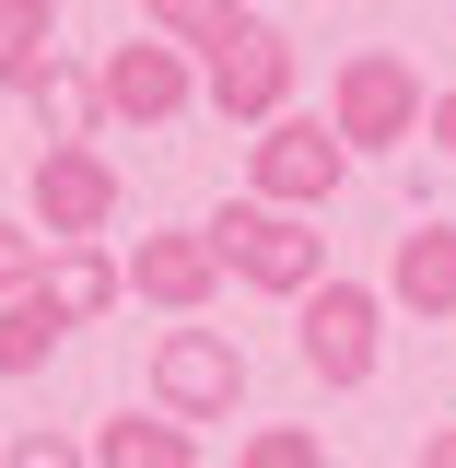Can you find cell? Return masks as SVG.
Segmentation results:
<instances>
[{"label": "cell", "instance_id": "cell-1", "mask_svg": "<svg viewBox=\"0 0 456 468\" xmlns=\"http://www.w3.org/2000/svg\"><path fill=\"white\" fill-rule=\"evenodd\" d=\"M211 246H223V270H234V282L292 292V304L328 282V234L304 223V211H270V199H234L223 223H211Z\"/></svg>", "mask_w": 456, "mask_h": 468}, {"label": "cell", "instance_id": "cell-2", "mask_svg": "<svg viewBox=\"0 0 456 468\" xmlns=\"http://www.w3.org/2000/svg\"><path fill=\"white\" fill-rule=\"evenodd\" d=\"M328 129H340V141H363V153L409 141V129H421V70H409L398 48L340 58V82H328Z\"/></svg>", "mask_w": 456, "mask_h": 468}, {"label": "cell", "instance_id": "cell-3", "mask_svg": "<svg viewBox=\"0 0 456 468\" xmlns=\"http://www.w3.org/2000/svg\"><path fill=\"white\" fill-rule=\"evenodd\" d=\"M246 165H258V199H270V211H316V199L351 176V141L328 129V117H270V141H258Z\"/></svg>", "mask_w": 456, "mask_h": 468}, {"label": "cell", "instance_id": "cell-4", "mask_svg": "<svg viewBox=\"0 0 456 468\" xmlns=\"http://www.w3.org/2000/svg\"><path fill=\"white\" fill-rule=\"evenodd\" d=\"M153 399H164V421H223V410L246 399V351H234L223 328H175V340L153 351Z\"/></svg>", "mask_w": 456, "mask_h": 468}, {"label": "cell", "instance_id": "cell-5", "mask_svg": "<svg viewBox=\"0 0 456 468\" xmlns=\"http://www.w3.org/2000/svg\"><path fill=\"white\" fill-rule=\"evenodd\" d=\"M199 82H211V106H223V117H258V129L292 117V48H281V24H234Z\"/></svg>", "mask_w": 456, "mask_h": 468}, {"label": "cell", "instance_id": "cell-6", "mask_svg": "<svg viewBox=\"0 0 456 468\" xmlns=\"http://www.w3.org/2000/svg\"><path fill=\"white\" fill-rule=\"evenodd\" d=\"M36 223H48L58 246H94V234L117 223V176H106V153L48 141V153H36Z\"/></svg>", "mask_w": 456, "mask_h": 468}, {"label": "cell", "instance_id": "cell-7", "mask_svg": "<svg viewBox=\"0 0 456 468\" xmlns=\"http://www.w3.org/2000/svg\"><path fill=\"white\" fill-rule=\"evenodd\" d=\"M304 363H316L328 387H363V375H375V292L363 282H316L304 292Z\"/></svg>", "mask_w": 456, "mask_h": 468}, {"label": "cell", "instance_id": "cell-8", "mask_svg": "<svg viewBox=\"0 0 456 468\" xmlns=\"http://www.w3.org/2000/svg\"><path fill=\"white\" fill-rule=\"evenodd\" d=\"M94 82H106V117H141V129H153V117H175L187 94H199V82H187V58H175L164 36L106 48V70H94Z\"/></svg>", "mask_w": 456, "mask_h": 468}, {"label": "cell", "instance_id": "cell-9", "mask_svg": "<svg viewBox=\"0 0 456 468\" xmlns=\"http://www.w3.org/2000/svg\"><path fill=\"white\" fill-rule=\"evenodd\" d=\"M211 282H223L211 223H199V234H141V258H129V292H141V304H175V316H199Z\"/></svg>", "mask_w": 456, "mask_h": 468}, {"label": "cell", "instance_id": "cell-10", "mask_svg": "<svg viewBox=\"0 0 456 468\" xmlns=\"http://www.w3.org/2000/svg\"><path fill=\"white\" fill-rule=\"evenodd\" d=\"M387 292L421 316H456V223H409L398 258H387Z\"/></svg>", "mask_w": 456, "mask_h": 468}, {"label": "cell", "instance_id": "cell-11", "mask_svg": "<svg viewBox=\"0 0 456 468\" xmlns=\"http://www.w3.org/2000/svg\"><path fill=\"white\" fill-rule=\"evenodd\" d=\"M58 340H70V316L48 304V282H36V292H0V375H36Z\"/></svg>", "mask_w": 456, "mask_h": 468}, {"label": "cell", "instance_id": "cell-12", "mask_svg": "<svg viewBox=\"0 0 456 468\" xmlns=\"http://www.w3.org/2000/svg\"><path fill=\"white\" fill-rule=\"evenodd\" d=\"M117 282H129V270H117L106 246H58V258H48V304L70 316V328H82V316H106Z\"/></svg>", "mask_w": 456, "mask_h": 468}, {"label": "cell", "instance_id": "cell-13", "mask_svg": "<svg viewBox=\"0 0 456 468\" xmlns=\"http://www.w3.org/2000/svg\"><path fill=\"white\" fill-rule=\"evenodd\" d=\"M48 12L58 0H0V82H12V94H36V82L58 70L48 58Z\"/></svg>", "mask_w": 456, "mask_h": 468}, {"label": "cell", "instance_id": "cell-14", "mask_svg": "<svg viewBox=\"0 0 456 468\" xmlns=\"http://www.w3.org/2000/svg\"><path fill=\"white\" fill-rule=\"evenodd\" d=\"M94 468H187V421H164V410L141 421V410H129V421H106Z\"/></svg>", "mask_w": 456, "mask_h": 468}, {"label": "cell", "instance_id": "cell-15", "mask_svg": "<svg viewBox=\"0 0 456 468\" xmlns=\"http://www.w3.org/2000/svg\"><path fill=\"white\" fill-rule=\"evenodd\" d=\"M36 117H48L58 141H82V129L106 117V82H82V70H48V82H36Z\"/></svg>", "mask_w": 456, "mask_h": 468}, {"label": "cell", "instance_id": "cell-16", "mask_svg": "<svg viewBox=\"0 0 456 468\" xmlns=\"http://www.w3.org/2000/svg\"><path fill=\"white\" fill-rule=\"evenodd\" d=\"M153 24H164V48H223L246 12L234 0H153Z\"/></svg>", "mask_w": 456, "mask_h": 468}, {"label": "cell", "instance_id": "cell-17", "mask_svg": "<svg viewBox=\"0 0 456 468\" xmlns=\"http://www.w3.org/2000/svg\"><path fill=\"white\" fill-rule=\"evenodd\" d=\"M234 468H328V457H316V433H258Z\"/></svg>", "mask_w": 456, "mask_h": 468}, {"label": "cell", "instance_id": "cell-18", "mask_svg": "<svg viewBox=\"0 0 456 468\" xmlns=\"http://www.w3.org/2000/svg\"><path fill=\"white\" fill-rule=\"evenodd\" d=\"M36 282H48V270H36V234L0 223V292H36Z\"/></svg>", "mask_w": 456, "mask_h": 468}, {"label": "cell", "instance_id": "cell-19", "mask_svg": "<svg viewBox=\"0 0 456 468\" xmlns=\"http://www.w3.org/2000/svg\"><path fill=\"white\" fill-rule=\"evenodd\" d=\"M0 468H82V445H70V433H24Z\"/></svg>", "mask_w": 456, "mask_h": 468}, {"label": "cell", "instance_id": "cell-20", "mask_svg": "<svg viewBox=\"0 0 456 468\" xmlns=\"http://www.w3.org/2000/svg\"><path fill=\"white\" fill-rule=\"evenodd\" d=\"M433 153H456V94H433Z\"/></svg>", "mask_w": 456, "mask_h": 468}, {"label": "cell", "instance_id": "cell-21", "mask_svg": "<svg viewBox=\"0 0 456 468\" xmlns=\"http://www.w3.org/2000/svg\"><path fill=\"white\" fill-rule=\"evenodd\" d=\"M421 468H456V421H445V433H433V445H421Z\"/></svg>", "mask_w": 456, "mask_h": 468}]
</instances>
